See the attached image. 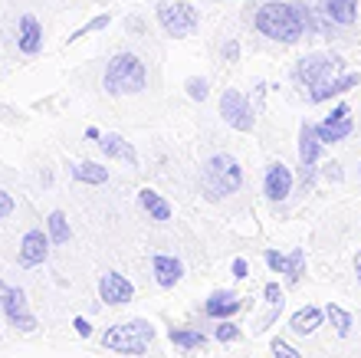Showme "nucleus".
Here are the masks:
<instances>
[{
    "instance_id": "nucleus-1",
    "label": "nucleus",
    "mask_w": 361,
    "mask_h": 358,
    "mask_svg": "<svg viewBox=\"0 0 361 358\" xmlns=\"http://www.w3.org/2000/svg\"><path fill=\"white\" fill-rule=\"evenodd\" d=\"M253 27L263 33V37L276 40V43H299L305 37V20L299 13V7L293 4H279V0H269L257 10L253 17Z\"/></svg>"
},
{
    "instance_id": "nucleus-2",
    "label": "nucleus",
    "mask_w": 361,
    "mask_h": 358,
    "mask_svg": "<svg viewBox=\"0 0 361 358\" xmlns=\"http://www.w3.org/2000/svg\"><path fill=\"white\" fill-rule=\"evenodd\" d=\"M102 85L109 95H138L145 93L148 85V66L135 53H115L105 66V76H102Z\"/></svg>"
},
{
    "instance_id": "nucleus-3",
    "label": "nucleus",
    "mask_w": 361,
    "mask_h": 358,
    "mask_svg": "<svg viewBox=\"0 0 361 358\" xmlns=\"http://www.w3.org/2000/svg\"><path fill=\"white\" fill-rule=\"evenodd\" d=\"M243 184V168L233 155H214V158L204 165V174H200V188L207 194V201H220L224 194H233Z\"/></svg>"
},
{
    "instance_id": "nucleus-4",
    "label": "nucleus",
    "mask_w": 361,
    "mask_h": 358,
    "mask_svg": "<svg viewBox=\"0 0 361 358\" xmlns=\"http://www.w3.org/2000/svg\"><path fill=\"white\" fill-rule=\"evenodd\" d=\"M154 339V326L145 319H132V322H118L102 335V345L122 355H145L148 345Z\"/></svg>"
},
{
    "instance_id": "nucleus-5",
    "label": "nucleus",
    "mask_w": 361,
    "mask_h": 358,
    "mask_svg": "<svg viewBox=\"0 0 361 358\" xmlns=\"http://www.w3.org/2000/svg\"><path fill=\"white\" fill-rule=\"evenodd\" d=\"M158 23L168 37L184 40L200 27V13L188 0H164V4H158Z\"/></svg>"
},
{
    "instance_id": "nucleus-6",
    "label": "nucleus",
    "mask_w": 361,
    "mask_h": 358,
    "mask_svg": "<svg viewBox=\"0 0 361 358\" xmlns=\"http://www.w3.org/2000/svg\"><path fill=\"white\" fill-rule=\"evenodd\" d=\"M338 63L342 59L338 56H329V53H309L305 59H299L295 63V83L305 85L309 93H315V89H322L325 83H332L335 73H338Z\"/></svg>"
},
{
    "instance_id": "nucleus-7",
    "label": "nucleus",
    "mask_w": 361,
    "mask_h": 358,
    "mask_svg": "<svg viewBox=\"0 0 361 358\" xmlns=\"http://www.w3.org/2000/svg\"><path fill=\"white\" fill-rule=\"evenodd\" d=\"M0 312H4L10 326H17L20 332H37V319H33V312H30L23 290H13V286H7L4 280H0Z\"/></svg>"
},
{
    "instance_id": "nucleus-8",
    "label": "nucleus",
    "mask_w": 361,
    "mask_h": 358,
    "mask_svg": "<svg viewBox=\"0 0 361 358\" xmlns=\"http://www.w3.org/2000/svg\"><path fill=\"white\" fill-rule=\"evenodd\" d=\"M220 115H224V122H227L230 129H237V132H253V122H257L250 99L243 93H237V89H227V93L220 95Z\"/></svg>"
},
{
    "instance_id": "nucleus-9",
    "label": "nucleus",
    "mask_w": 361,
    "mask_h": 358,
    "mask_svg": "<svg viewBox=\"0 0 361 358\" xmlns=\"http://www.w3.org/2000/svg\"><path fill=\"white\" fill-rule=\"evenodd\" d=\"M355 129L352 122V109L348 105H335L332 112L325 115V122L315 125V132H319V138H322V145H335V142H342V138H348Z\"/></svg>"
},
{
    "instance_id": "nucleus-10",
    "label": "nucleus",
    "mask_w": 361,
    "mask_h": 358,
    "mask_svg": "<svg viewBox=\"0 0 361 358\" xmlns=\"http://www.w3.org/2000/svg\"><path fill=\"white\" fill-rule=\"evenodd\" d=\"M319 151H322V138L315 132L312 122H302L299 129V161H302V184L309 188L315 178V161H319Z\"/></svg>"
},
{
    "instance_id": "nucleus-11",
    "label": "nucleus",
    "mask_w": 361,
    "mask_h": 358,
    "mask_svg": "<svg viewBox=\"0 0 361 358\" xmlns=\"http://www.w3.org/2000/svg\"><path fill=\"white\" fill-rule=\"evenodd\" d=\"M47 256H49V234H43V230H27L23 240H20L17 263L23 266V270H33V266L47 263Z\"/></svg>"
},
{
    "instance_id": "nucleus-12",
    "label": "nucleus",
    "mask_w": 361,
    "mask_h": 358,
    "mask_svg": "<svg viewBox=\"0 0 361 358\" xmlns=\"http://www.w3.org/2000/svg\"><path fill=\"white\" fill-rule=\"evenodd\" d=\"M132 296H135V286L122 273L109 270V273L99 276V299L105 306H125V302H132Z\"/></svg>"
},
{
    "instance_id": "nucleus-13",
    "label": "nucleus",
    "mask_w": 361,
    "mask_h": 358,
    "mask_svg": "<svg viewBox=\"0 0 361 358\" xmlns=\"http://www.w3.org/2000/svg\"><path fill=\"white\" fill-rule=\"evenodd\" d=\"M263 260H267V266L273 270V273H286V280H289V283H299V280H302V273H305V250H302V246H295L289 256L276 253V250H267V253H263Z\"/></svg>"
},
{
    "instance_id": "nucleus-14",
    "label": "nucleus",
    "mask_w": 361,
    "mask_h": 358,
    "mask_svg": "<svg viewBox=\"0 0 361 358\" xmlns=\"http://www.w3.org/2000/svg\"><path fill=\"white\" fill-rule=\"evenodd\" d=\"M17 49L23 56H37L43 53V27L33 13H23L17 20Z\"/></svg>"
},
{
    "instance_id": "nucleus-15",
    "label": "nucleus",
    "mask_w": 361,
    "mask_h": 358,
    "mask_svg": "<svg viewBox=\"0 0 361 358\" xmlns=\"http://www.w3.org/2000/svg\"><path fill=\"white\" fill-rule=\"evenodd\" d=\"M263 191H267V198L273 201V204H279V201H286L289 194H293V171L286 168V165H269L267 168V181H263Z\"/></svg>"
},
{
    "instance_id": "nucleus-16",
    "label": "nucleus",
    "mask_w": 361,
    "mask_h": 358,
    "mask_svg": "<svg viewBox=\"0 0 361 358\" xmlns=\"http://www.w3.org/2000/svg\"><path fill=\"white\" fill-rule=\"evenodd\" d=\"M240 296L230 290H217L214 296H210L207 302H204V312H207L210 319H230V316H237L240 312Z\"/></svg>"
},
{
    "instance_id": "nucleus-17",
    "label": "nucleus",
    "mask_w": 361,
    "mask_h": 358,
    "mask_svg": "<svg viewBox=\"0 0 361 358\" xmlns=\"http://www.w3.org/2000/svg\"><path fill=\"white\" fill-rule=\"evenodd\" d=\"M152 273H154V280H158V286L171 290V286L180 283V276H184V266H180V260H174V256L154 253V256H152Z\"/></svg>"
},
{
    "instance_id": "nucleus-18",
    "label": "nucleus",
    "mask_w": 361,
    "mask_h": 358,
    "mask_svg": "<svg viewBox=\"0 0 361 358\" xmlns=\"http://www.w3.org/2000/svg\"><path fill=\"white\" fill-rule=\"evenodd\" d=\"M138 208L152 217V220H171V204H168V201H164L158 191H152V188L138 191Z\"/></svg>"
},
{
    "instance_id": "nucleus-19",
    "label": "nucleus",
    "mask_w": 361,
    "mask_h": 358,
    "mask_svg": "<svg viewBox=\"0 0 361 358\" xmlns=\"http://www.w3.org/2000/svg\"><path fill=\"white\" fill-rule=\"evenodd\" d=\"M358 83H361V73L335 76L332 83H325L322 89H315V93H309V99H312V102H325V99H332V95H342V93H348V89H355Z\"/></svg>"
},
{
    "instance_id": "nucleus-20",
    "label": "nucleus",
    "mask_w": 361,
    "mask_h": 358,
    "mask_svg": "<svg viewBox=\"0 0 361 358\" xmlns=\"http://www.w3.org/2000/svg\"><path fill=\"white\" fill-rule=\"evenodd\" d=\"M99 148H102L109 158H122L125 165H132V168L138 165V155H135V148L125 142L122 135H102V138H99Z\"/></svg>"
},
{
    "instance_id": "nucleus-21",
    "label": "nucleus",
    "mask_w": 361,
    "mask_h": 358,
    "mask_svg": "<svg viewBox=\"0 0 361 358\" xmlns=\"http://www.w3.org/2000/svg\"><path fill=\"white\" fill-rule=\"evenodd\" d=\"M325 13L338 27H352L358 20V0H325Z\"/></svg>"
},
{
    "instance_id": "nucleus-22",
    "label": "nucleus",
    "mask_w": 361,
    "mask_h": 358,
    "mask_svg": "<svg viewBox=\"0 0 361 358\" xmlns=\"http://www.w3.org/2000/svg\"><path fill=\"white\" fill-rule=\"evenodd\" d=\"M289 326H293L295 335H312V332L322 326V309H315V306H305V309L295 312Z\"/></svg>"
},
{
    "instance_id": "nucleus-23",
    "label": "nucleus",
    "mask_w": 361,
    "mask_h": 358,
    "mask_svg": "<svg viewBox=\"0 0 361 358\" xmlns=\"http://www.w3.org/2000/svg\"><path fill=\"white\" fill-rule=\"evenodd\" d=\"M69 174L76 181H82V184H105L109 181V168L95 165V161H79V165L69 168Z\"/></svg>"
},
{
    "instance_id": "nucleus-24",
    "label": "nucleus",
    "mask_w": 361,
    "mask_h": 358,
    "mask_svg": "<svg viewBox=\"0 0 361 358\" xmlns=\"http://www.w3.org/2000/svg\"><path fill=\"white\" fill-rule=\"evenodd\" d=\"M47 234L53 244H66L69 237H73V230H69V220L63 210H53V214L47 217Z\"/></svg>"
},
{
    "instance_id": "nucleus-25",
    "label": "nucleus",
    "mask_w": 361,
    "mask_h": 358,
    "mask_svg": "<svg viewBox=\"0 0 361 358\" xmlns=\"http://www.w3.org/2000/svg\"><path fill=\"white\" fill-rule=\"evenodd\" d=\"M171 342L180 345V349H204L207 345V335L194 329H171Z\"/></svg>"
},
{
    "instance_id": "nucleus-26",
    "label": "nucleus",
    "mask_w": 361,
    "mask_h": 358,
    "mask_svg": "<svg viewBox=\"0 0 361 358\" xmlns=\"http://www.w3.org/2000/svg\"><path fill=\"white\" fill-rule=\"evenodd\" d=\"M325 316H329V319H332V326H335V332H338V335H348V332H352V316H348V312L342 309V306H335V302H329V309H325Z\"/></svg>"
},
{
    "instance_id": "nucleus-27",
    "label": "nucleus",
    "mask_w": 361,
    "mask_h": 358,
    "mask_svg": "<svg viewBox=\"0 0 361 358\" xmlns=\"http://www.w3.org/2000/svg\"><path fill=\"white\" fill-rule=\"evenodd\" d=\"M184 89H188V95L194 102H204V99H207V79H200V76H190L188 83H184Z\"/></svg>"
},
{
    "instance_id": "nucleus-28",
    "label": "nucleus",
    "mask_w": 361,
    "mask_h": 358,
    "mask_svg": "<svg viewBox=\"0 0 361 358\" xmlns=\"http://www.w3.org/2000/svg\"><path fill=\"white\" fill-rule=\"evenodd\" d=\"M220 342H237L240 339V326H233V322H227V319H220V326H217V332H214Z\"/></svg>"
},
{
    "instance_id": "nucleus-29",
    "label": "nucleus",
    "mask_w": 361,
    "mask_h": 358,
    "mask_svg": "<svg viewBox=\"0 0 361 358\" xmlns=\"http://www.w3.org/2000/svg\"><path fill=\"white\" fill-rule=\"evenodd\" d=\"M13 210H17V201H13V194H7V191L0 188V220H7Z\"/></svg>"
},
{
    "instance_id": "nucleus-30",
    "label": "nucleus",
    "mask_w": 361,
    "mask_h": 358,
    "mask_svg": "<svg viewBox=\"0 0 361 358\" xmlns=\"http://www.w3.org/2000/svg\"><path fill=\"white\" fill-rule=\"evenodd\" d=\"M273 355H276V358H302L299 352L293 349V345H289V342H283V339L273 342Z\"/></svg>"
},
{
    "instance_id": "nucleus-31",
    "label": "nucleus",
    "mask_w": 361,
    "mask_h": 358,
    "mask_svg": "<svg viewBox=\"0 0 361 358\" xmlns=\"http://www.w3.org/2000/svg\"><path fill=\"white\" fill-rule=\"evenodd\" d=\"M263 296H267V302L269 306H279L283 309V290H279V283H267V290H263Z\"/></svg>"
},
{
    "instance_id": "nucleus-32",
    "label": "nucleus",
    "mask_w": 361,
    "mask_h": 358,
    "mask_svg": "<svg viewBox=\"0 0 361 358\" xmlns=\"http://www.w3.org/2000/svg\"><path fill=\"white\" fill-rule=\"evenodd\" d=\"M105 23H109V17H99V20H89L86 27H82V30H76V33H73V37H69V40H79V37H86V33H92V30H102V27H105Z\"/></svg>"
},
{
    "instance_id": "nucleus-33",
    "label": "nucleus",
    "mask_w": 361,
    "mask_h": 358,
    "mask_svg": "<svg viewBox=\"0 0 361 358\" xmlns=\"http://www.w3.org/2000/svg\"><path fill=\"white\" fill-rule=\"evenodd\" d=\"M325 178H329V181H335V184H338V181L345 178L342 165H338V161H329V165H325Z\"/></svg>"
},
{
    "instance_id": "nucleus-34",
    "label": "nucleus",
    "mask_w": 361,
    "mask_h": 358,
    "mask_svg": "<svg viewBox=\"0 0 361 358\" xmlns=\"http://www.w3.org/2000/svg\"><path fill=\"white\" fill-rule=\"evenodd\" d=\"M73 329H76L79 335H82V339H89V335H92V326H89V322L82 319V316H79V319H73Z\"/></svg>"
},
{
    "instance_id": "nucleus-35",
    "label": "nucleus",
    "mask_w": 361,
    "mask_h": 358,
    "mask_svg": "<svg viewBox=\"0 0 361 358\" xmlns=\"http://www.w3.org/2000/svg\"><path fill=\"white\" fill-rule=\"evenodd\" d=\"M237 56H240V43H237V40H230L227 47H224V59H230V63H233Z\"/></svg>"
},
{
    "instance_id": "nucleus-36",
    "label": "nucleus",
    "mask_w": 361,
    "mask_h": 358,
    "mask_svg": "<svg viewBox=\"0 0 361 358\" xmlns=\"http://www.w3.org/2000/svg\"><path fill=\"white\" fill-rule=\"evenodd\" d=\"M233 276H237V280H243V276H247V260H233Z\"/></svg>"
},
{
    "instance_id": "nucleus-37",
    "label": "nucleus",
    "mask_w": 361,
    "mask_h": 358,
    "mask_svg": "<svg viewBox=\"0 0 361 358\" xmlns=\"http://www.w3.org/2000/svg\"><path fill=\"white\" fill-rule=\"evenodd\" d=\"M86 138H89V142H99V138H102V132H99V129H92V125H89V129H86Z\"/></svg>"
},
{
    "instance_id": "nucleus-38",
    "label": "nucleus",
    "mask_w": 361,
    "mask_h": 358,
    "mask_svg": "<svg viewBox=\"0 0 361 358\" xmlns=\"http://www.w3.org/2000/svg\"><path fill=\"white\" fill-rule=\"evenodd\" d=\"M355 273H358V283H361V250H358V256H355Z\"/></svg>"
}]
</instances>
